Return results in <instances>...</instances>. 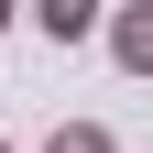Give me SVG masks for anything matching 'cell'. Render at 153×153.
Wrapping results in <instances>:
<instances>
[{
	"mask_svg": "<svg viewBox=\"0 0 153 153\" xmlns=\"http://www.w3.org/2000/svg\"><path fill=\"white\" fill-rule=\"evenodd\" d=\"M11 11H22V0H0V22H11Z\"/></svg>",
	"mask_w": 153,
	"mask_h": 153,
	"instance_id": "277c9868",
	"label": "cell"
},
{
	"mask_svg": "<svg viewBox=\"0 0 153 153\" xmlns=\"http://www.w3.org/2000/svg\"><path fill=\"white\" fill-rule=\"evenodd\" d=\"M99 11H109V0H33V22H44L55 44H88V33H99Z\"/></svg>",
	"mask_w": 153,
	"mask_h": 153,
	"instance_id": "6da1fadb",
	"label": "cell"
},
{
	"mask_svg": "<svg viewBox=\"0 0 153 153\" xmlns=\"http://www.w3.org/2000/svg\"><path fill=\"white\" fill-rule=\"evenodd\" d=\"M109 55L131 76H153V11H109Z\"/></svg>",
	"mask_w": 153,
	"mask_h": 153,
	"instance_id": "7a4b0ae2",
	"label": "cell"
},
{
	"mask_svg": "<svg viewBox=\"0 0 153 153\" xmlns=\"http://www.w3.org/2000/svg\"><path fill=\"white\" fill-rule=\"evenodd\" d=\"M0 153H11V142H0Z\"/></svg>",
	"mask_w": 153,
	"mask_h": 153,
	"instance_id": "5b68a950",
	"label": "cell"
},
{
	"mask_svg": "<svg viewBox=\"0 0 153 153\" xmlns=\"http://www.w3.org/2000/svg\"><path fill=\"white\" fill-rule=\"evenodd\" d=\"M44 153H120V142H109V131H99V120H66V131H55V142H44Z\"/></svg>",
	"mask_w": 153,
	"mask_h": 153,
	"instance_id": "3957f363",
	"label": "cell"
}]
</instances>
